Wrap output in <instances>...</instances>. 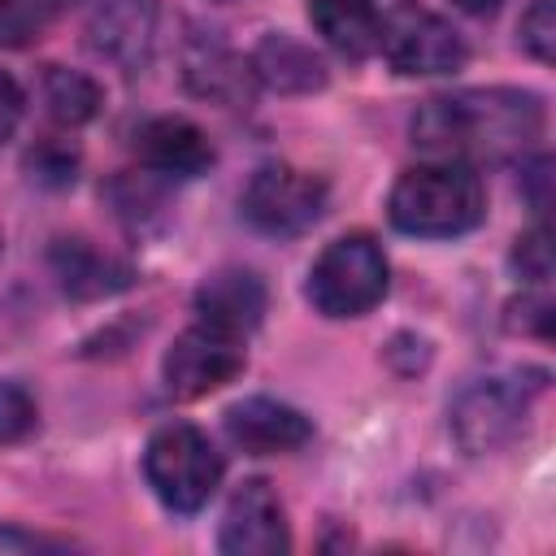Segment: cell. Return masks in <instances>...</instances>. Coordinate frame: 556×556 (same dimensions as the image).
<instances>
[{
	"label": "cell",
	"instance_id": "cell-18",
	"mask_svg": "<svg viewBox=\"0 0 556 556\" xmlns=\"http://www.w3.org/2000/svg\"><path fill=\"white\" fill-rule=\"evenodd\" d=\"M39 96H43V109L52 122L61 126H83L100 113L104 96H100V83L87 78L83 70H65V65H48L43 70V83H39Z\"/></svg>",
	"mask_w": 556,
	"mask_h": 556
},
{
	"label": "cell",
	"instance_id": "cell-5",
	"mask_svg": "<svg viewBox=\"0 0 556 556\" xmlns=\"http://www.w3.org/2000/svg\"><path fill=\"white\" fill-rule=\"evenodd\" d=\"M330 187L295 165H261L243 187V217L261 235H300L326 213Z\"/></svg>",
	"mask_w": 556,
	"mask_h": 556
},
{
	"label": "cell",
	"instance_id": "cell-7",
	"mask_svg": "<svg viewBox=\"0 0 556 556\" xmlns=\"http://www.w3.org/2000/svg\"><path fill=\"white\" fill-rule=\"evenodd\" d=\"M378 48L395 74H452L469 56L456 26L417 4H400L395 13L382 17Z\"/></svg>",
	"mask_w": 556,
	"mask_h": 556
},
{
	"label": "cell",
	"instance_id": "cell-22",
	"mask_svg": "<svg viewBox=\"0 0 556 556\" xmlns=\"http://www.w3.org/2000/svg\"><path fill=\"white\" fill-rule=\"evenodd\" d=\"M35 430V400L17 382H0V443L26 439Z\"/></svg>",
	"mask_w": 556,
	"mask_h": 556
},
{
	"label": "cell",
	"instance_id": "cell-26",
	"mask_svg": "<svg viewBox=\"0 0 556 556\" xmlns=\"http://www.w3.org/2000/svg\"><path fill=\"white\" fill-rule=\"evenodd\" d=\"M456 9H465V13H495L504 0H452Z\"/></svg>",
	"mask_w": 556,
	"mask_h": 556
},
{
	"label": "cell",
	"instance_id": "cell-11",
	"mask_svg": "<svg viewBox=\"0 0 556 556\" xmlns=\"http://www.w3.org/2000/svg\"><path fill=\"white\" fill-rule=\"evenodd\" d=\"M226 434L252 456H278V452L304 447L313 439V426L300 408H291L282 400L248 395L226 408Z\"/></svg>",
	"mask_w": 556,
	"mask_h": 556
},
{
	"label": "cell",
	"instance_id": "cell-9",
	"mask_svg": "<svg viewBox=\"0 0 556 556\" xmlns=\"http://www.w3.org/2000/svg\"><path fill=\"white\" fill-rule=\"evenodd\" d=\"M217 547L230 552V556H278V552L291 547L287 513H282V504H278V495L265 478H248L230 495Z\"/></svg>",
	"mask_w": 556,
	"mask_h": 556
},
{
	"label": "cell",
	"instance_id": "cell-8",
	"mask_svg": "<svg viewBox=\"0 0 556 556\" xmlns=\"http://www.w3.org/2000/svg\"><path fill=\"white\" fill-rule=\"evenodd\" d=\"M243 361H248V356H243L239 334L200 321V326L182 330V334L169 343L165 365H161L165 391H169L174 400H200V395L226 387L230 378H239Z\"/></svg>",
	"mask_w": 556,
	"mask_h": 556
},
{
	"label": "cell",
	"instance_id": "cell-17",
	"mask_svg": "<svg viewBox=\"0 0 556 556\" xmlns=\"http://www.w3.org/2000/svg\"><path fill=\"white\" fill-rule=\"evenodd\" d=\"M308 22L348 61H365L369 52H378L382 13H378L374 0H313L308 4Z\"/></svg>",
	"mask_w": 556,
	"mask_h": 556
},
{
	"label": "cell",
	"instance_id": "cell-25",
	"mask_svg": "<svg viewBox=\"0 0 556 556\" xmlns=\"http://www.w3.org/2000/svg\"><path fill=\"white\" fill-rule=\"evenodd\" d=\"M0 547H17V552H30V547H43V539L17 534V530H0Z\"/></svg>",
	"mask_w": 556,
	"mask_h": 556
},
{
	"label": "cell",
	"instance_id": "cell-20",
	"mask_svg": "<svg viewBox=\"0 0 556 556\" xmlns=\"http://www.w3.org/2000/svg\"><path fill=\"white\" fill-rule=\"evenodd\" d=\"M48 9L39 0H0V48H26L43 35Z\"/></svg>",
	"mask_w": 556,
	"mask_h": 556
},
{
	"label": "cell",
	"instance_id": "cell-1",
	"mask_svg": "<svg viewBox=\"0 0 556 556\" xmlns=\"http://www.w3.org/2000/svg\"><path fill=\"white\" fill-rule=\"evenodd\" d=\"M543 135V100L517 87L434 96L413 113V143L434 161H508Z\"/></svg>",
	"mask_w": 556,
	"mask_h": 556
},
{
	"label": "cell",
	"instance_id": "cell-2",
	"mask_svg": "<svg viewBox=\"0 0 556 556\" xmlns=\"http://www.w3.org/2000/svg\"><path fill=\"white\" fill-rule=\"evenodd\" d=\"M482 208H486L482 178L473 174V165H456V161H430L404 169L387 200L391 226L417 239H456L482 222Z\"/></svg>",
	"mask_w": 556,
	"mask_h": 556
},
{
	"label": "cell",
	"instance_id": "cell-15",
	"mask_svg": "<svg viewBox=\"0 0 556 556\" xmlns=\"http://www.w3.org/2000/svg\"><path fill=\"white\" fill-rule=\"evenodd\" d=\"M52 269L61 278V291L74 300H100L130 282V265L113 252L96 248L91 239H56L52 243Z\"/></svg>",
	"mask_w": 556,
	"mask_h": 556
},
{
	"label": "cell",
	"instance_id": "cell-13",
	"mask_svg": "<svg viewBox=\"0 0 556 556\" xmlns=\"http://www.w3.org/2000/svg\"><path fill=\"white\" fill-rule=\"evenodd\" d=\"M195 313H200V321L243 339L265 317V282L252 269H217L200 282Z\"/></svg>",
	"mask_w": 556,
	"mask_h": 556
},
{
	"label": "cell",
	"instance_id": "cell-14",
	"mask_svg": "<svg viewBox=\"0 0 556 556\" xmlns=\"http://www.w3.org/2000/svg\"><path fill=\"white\" fill-rule=\"evenodd\" d=\"M182 74H187V87L195 96L226 104V109L243 104L252 96V83H256L252 65L239 52H230L222 39H191L182 52Z\"/></svg>",
	"mask_w": 556,
	"mask_h": 556
},
{
	"label": "cell",
	"instance_id": "cell-24",
	"mask_svg": "<svg viewBox=\"0 0 556 556\" xmlns=\"http://www.w3.org/2000/svg\"><path fill=\"white\" fill-rule=\"evenodd\" d=\"M22 122V87L0 70V139H9Z\"/></svg>",
	"mask_w": 556,
	"mask_h": 556
},
{
	"label": "cell",
	"instance_id": "cell-12",
	"mask_svg": "<svg viewBox=\"0 0 556 556\" xmlns=\"http://www.w3.org/2000/svg\"><path fill=\"white\" fill-rule=\"evenodd\" d=\"M135 152L148 169L174 174V178H195L213 165V143L208 135L187 122V117H152L135 130Z\"/></svg>",
	"mask_w": 556,
	"mask_h": 556
},
{
	"label": "cell",
	"instance_id": "cell-4",
	"mask_svg": "<svg viewBox=\"0 0 556 556\" xmlns=\"http://www.w3.org/2000/svg\"><path fill=\"white\" fill-rule=\"evenodd\" d=\"M387 295V256L382 243L365 230L326 243L308 269V300L326 317H361Z\"/></svg>",
	"mask_w": 556,
	"mask_h": 556
},
{
	"label": "cell",
	"instance_id": "cell-3",
	"mask_svg": "<svg viewBox=\"0 0 556 556\" xmlns=\"http://www.w3.org/2000/svg\"><path fill=\"white\" fill-rule=\"evenodd\" d=\"M143 473L156 500L174 513H200L222 482V456L200 426H161L143 447Z\"/></svg>",
	"mask_w": 556,
	"mask_h": 556
},
{
	"label": "cell",
	"instance_id": "cell-21",
	"mask_svg": "<svg viewBox=\"0 0 556 556\" xmlns=\"http://www.w3.org/2000/svg\"><path fill=\"white\" fill-rule=\"evenodd\" d=\"M517 35H521V48L534 61H552V52H556V9H552V0H534L521 13Z\"/></svg>",
	"mask_w": 556,
	"mask_h": 556
},
{
	"label": "cell",
	"instance_id": "cell-19",
	"mask_svg": "<svg viewBox=\"0 0 556 556\" xmlns=\"http://www.w3.org/2000/svg\"><path fill=\"white\" fill-rule=\"evenodd\" d=\"M74 169H78V152L65 139H39L26 152V174L35 182H43V187H70Z\"/></svg>",
	"mask_w": 556,
	"mask_h": 556
},
{
	"label": "cell",
	"instance_id": "cell-16",
	"mask_svg": "<svg viewBox=\"0 0 556 556\" xmlns=\"http://www.w3.org/2000/svg\"><path fill=\"white\" fill-rule=\"evenodd\" d=\"M248 65H252L256 83H265L269 91H282V96H308V91L326 87L321 56L308 43H300V39H291L282 30L265 35L256 43V52L248 56Z\"/></svg>",
	"mask_w": 556,
	"mask_h": 556
},
{
	"label": "cell",
	"instance_id": "cell-10",
	"mask_svg": "<svg viewBox=\"0 0 556 556\" xmlns=\"http://www.w3.org/2000/svg\"><path fill=\"white\" fill-rule=\"evenodd\" d=\"M156 17H161L156 0H96V9L87 17V43L96 56L135 74L152 56Z\"/></svg>",
	"mask_w": 556,
	"mask_h": 556
},
{
	"label": "cell",
	"instance_id": "cell-23",
	"mask_svg": "<svg viewBox=\"0 0 556 556\" xmlns=\"http://www.w3.org/2000/svg\"><path fill=\"white\" fill-rule=\"evenodd\" d=\"M513 269H517L521 278H530V282H547V278H552V243H547V230H543V226H534L530 235L517 239V248H513Z\"/></svg>",
	"mask_w": 556,
	"mask_h": 556
},
{
	"label": "cell",
	"instance_id": "cell-6",
	"mask_svg": "<svg viewBox=\"0 0 556 556\" xmlns=\"http://www.w3.org/2000/svg\"><path fill=\"white\" fill-rule=\"evenodd\" d=\"M521 421H526V391L513 378H478L447 408L452 439L469 456H491L508 447L521 434Z\"/></svg>",
	"mask_w": 556,
	"mask_h": 556
},
{
	"label": "cell",
	"instance_id": "cell-27",
	"mask_svg": "<svg viewBox=\"0 0 556 556\" xmlns=\"http://www.w3.org/2000/svg\"><path fill=\"white\" fill-rule=\"evenodd\" d=\"M39 4H43V9H48V13H61V9H70V4H74V0H39Z\"/></svg>",
	"mask_w": 556,
	"mask_h": 556
}]
</instances>
